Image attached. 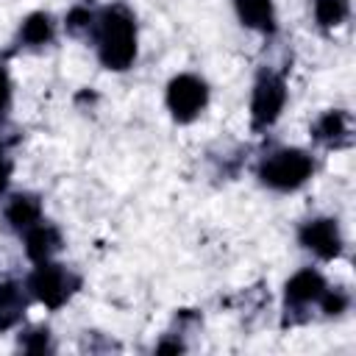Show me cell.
I'll list each match as a JSON object with an SVG mask.
<instances>
[{"instance_id": "obj_4", "label": "cell", "mask_w": 356, "mask_h": 356, "mask_svg": "<svg viewBox=\"0 0 356 356\" xmlns=\"http://www.w3.org/2000/svg\"><path fill=\"white\" fill-rule=\"evenodd\" d=\"M206 100H209V89L197 75H189V72L178 75L167 86V108L172 111V117L178 122L195 120L203 111Z\"/></svg>"}, {"instance_id": "obj_11", "label": "cell", "mask_w": 356, "mask_h": 356, "mask_svg": "<svg viewBox=\"0 0 356 356\" xmlns=\"http://www.w3.org/2000/svg\"><path fill=\"white\" fill-rule=\"evenodd\" d=\"M236 14L248 28H256L261 33L275 31V14L270 0H236Z\"/></svg>"}, {"instance_id": "obj_16", "label": "cell", "mask_w": 356, "mask_h": 356, "mask_svg": "<svg viewBox=\"0 0 356 356\" xmlns=\"http://www.w3.org/2000/svg\"><path fill=\"white\" fill-rule=\"evenodd\" d=\"M22 348L25 350H31V353H42V350H47V328H36L33 331V339H22Z\"/></svg>"}, {"instance_id": "obj_3", "label": "cell", "mask_w": 356, "mask_h": 356, "mask_svg": "<svg viewBox=\"0 0 356 356\" xmlns=\"http://www.w3.org/2000/svg\"><path fill=\"white\" fill-rule=\"evenodd\" d=\"M28 289L36 300H42L50 309H58L70 300V295L78 289V275H72L64 264L39 261L36 270L28 275Z\"/></svg>"}, {"instance_id": "obj_5", "label": "cell", "mask_w": 356, "mask_h": 356, "mask_svg": "<svg viewBox=\"0 0 356 356\" xmlns=\"http://www.w3.org/2000/svg\"><path fill=\"white\" fill-rule=\"evenodd\" d=\"M286 103V86L278 75L267 72L259 78L256 89H253V103H250V117H253V128L261 131L267 125H273L281 114Z\"/></svg>"}, {"instance_id": "obj_18", "label": "cell", "mask_w": 356, "mask_h": 356, "mask_svg": "<svg viewBox=\"0 0 356 356\" xmlns=\"http://www.w3.org/2000/svg\"><path fill=\"white\" fill-rule=\"evenodd\" d=\"M8 175H11V164H8V159H6L3 150H0V195H3V189H6V184H8Z\"/></svg>"}, {"instance_id": "obj_1", "label": "cell", "mask_w": 356, "mask_h": 356, "mask_svg": "<svg viewBox=\"0 0 356 356\" xmlns=\"http://www.w3.org/2000/svg\"><path fill=\"white\" fill-rule=\"evenodd\" d=\"M92 36L97 42V56L108 70H128L136 58V25L128 8L111 6L95 17Z\"/></svg>"}, {"instance_id": "obj_6", "label": "cell", "mask_w": 356, "mask_h": 356, "mask_svg": "<svg viewBox=\"0 0 356 356\" xmlns=\"http://www.w3.org/2000/svg\"><path fill=\"white\" fill-rule=\"evenodd\" d=\"M300 245L320 259H334L342 250V236L334 220H309L300 228Z\"/></svg>"}, {"instance_id": "obj_7", "label": "cell", "mask_w": 356, "mask_h": 356, "mask_svg": "<svg viewBox=\"0 0 356 356\" xmlns=\"http://www.w3.org/2000/svg\"><path fill=\"white\" fill-rule=\"evenodd\" d=\"M325 281L317 270H300L286 281V312H303L312 303H320Z\"/></svg>"}, {"instance_id": "obj_9", "label": "cell", "mask_w": 356, "mask_h": 356, "mask_svg": "<svg viewBox=\"0 0 356 356\" xmlns=\"http://www.w3.org/2000/svg\"><path fill=\"white\" fill-rule=\"evenodd\" d=\"M3 214H6L8 228L25 234L31 225H36L42 220V206H39V200L33 195H14Z\"/></svg>"}, {"instance_id": "obj_10", "label": "cell", "mask_w": 356, "mask_h": 356, "mask_svg": "<svg viewBox=\"0 0 356 356\" xmlns=\"http://www.w3.org/2000/svg\"><path fill=\"white\" fill-rule=\"evenodd\" d=\"M25 306H28V298L19 284L14 281L0 284V331H8L11 325H17L22 320Z\"/></svg>"}, {"instance_id": "obj_14", "label": "cell", "mask_w": 356, "mask_h": 356, "mask_svg": "<svg viewBox=\"0 0 356 356\" xmlns=\"http://www.w3.org/2000/svg\"><path fill=\"white\" fill-rule=\"evenodd\" d=\"M348 0H314V19L323 28H337L348 19Z\"/></svg>"}, {"instance_id": "obj_12", "label": "cell", "mask_w": 356, "mask_h": 356, "mask_svg": "<svg viewBox=\"0 0 356 356\" xmlns=\"http://www.w3.org/2000/svg\"><path fill=\"white\" fill-rule=\"evenodd\" d=\"M348 131H350V120L345 111L339 108H331L325 111L317 122H314V139L325 142V145H339L348 139Z\"/></svg>"}, {"instance_id": "obj_2", "label": "cell", "mask_w": 356, "mask_h": 356, "mask_svg": "<svg viewBox=\"0 0 356 356\" xmlns=\"http://www.w3.org/2000/svg\"><path fill=\"white\" fill-rule=\"evenodd\" d=\"M312 170H314V161L303 150H275L261 161L259 178L270 189L289 192L306 184V178H312Z\"/></svg>"}, {"instance_id": "obj_17", "label": "cell", "mask_w": 356, "mask_h": 356, "mask_svg": "<svg viewBox=\"0 0 356 356\" xmlns=\"http://www.w3.org/2000/svg\"><path fill=\"white\" fill-rule=\"evenodd\" d=\"M8 100H11V83H8L6 70L0 67V117H3V111L8 108Z\"/></svg>"}, {"instance_id": "obj_15", "label": "cell", "mask_w": 356, "mask_h": 356, "mask_svg": "<svg viewBox=\"0 0 356 356\" xmlns=\"http://www.w3.org/2000/svg\"><path fill=\"white\" fill-rule=\"evenodd\" d=\"M92 28H95V14L89 8L78 6V8L70 11V17H67V31L70 33L83 36V33H92Z\"/></svg>"}, {"instance_id": "obj_8", "label": "cell", "mask_w": 356, "mask_h": 356, "mask_svg": "<svg viewBox=\"0 0 356 356\" xmlns=\"http://www.w3.org/2000/svg\"><path fill=\"white\" fill-rule=\"evenodd\" d=\"M58 248H61V234H58L56 225L39 220L36 225H31L25 231V253H28L31 261H36V264L50 261V256L58 253Z\"/></svg>"}, {"instance_id": "obj_13", "label": "cell", "mask_w": 356, "mask_h": 356, "mask_svg": "<svg viewBox=\"0 0 356 356\" xmlns=\"http://www.w3.org/2000/svg\"><path fill=\"white\" fill-rule=\"evenodd\" d=\"M53 36V22L47 14H31L25 22H22V31H19V39L28 44V47H42L47 44Z\"/></svg>"}]
</instances>
